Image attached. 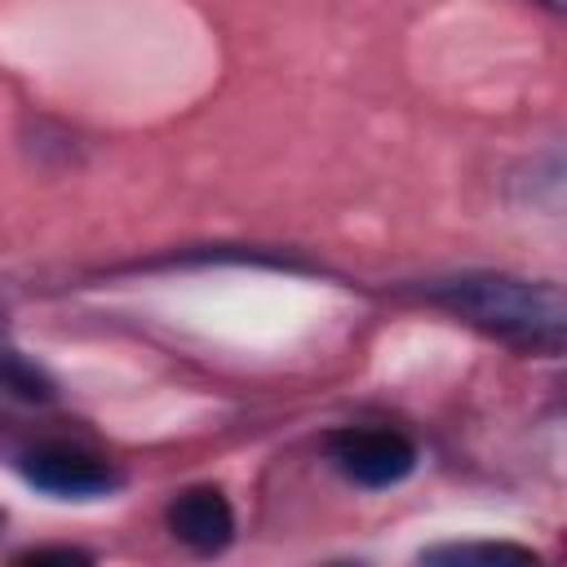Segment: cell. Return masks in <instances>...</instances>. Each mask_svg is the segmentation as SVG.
Here are the masks:
<instances>
[{
	"instance_id": "cell-1",
	"label": "cell",
	"mask_w": 567,
	"mask_h": 567,
	"mask_svg": "<svg viewBox=\"0 0 567 567\" xmlns=\"http://www.w3.org/2000/svg\"><path fill=\"white\" fill-rule=\"evenodd\" d=\"M434 306L447 315L465 319L470 328L518 346L536 354H558L567 337V301L563 288L549 279H518V275H496V270H474V275H452L439 279L425 292Z\"/></svg>"
},
{
	"instance_id": "cell-2",
	"label": "cell",
	"mask_w": 567,
	"mask_h": 567,
	"mask_svg": "<svg viewBox=\"0 0 567 567\" xmlns=\"http://www.w3.org/2000/svg\"><path fill=\"white\" fill-rule=\"evenodd\" d=\"M328 456L337 474L359 487H394L416 470V447L399 430H337Z\"/></svg>"
},
{
	"instance_id": "cell-3",
	"label": "cell",
	"mask_w": 567,
	"mask_h": 567,
	"mask_svg": "<svg viewBox=\"0 0 567 567\" xmlns=\"http://www.w3.org/2000/svg\"><path fill=\"white\" fill-rule=\"evenodd\" d=\"M22 478L62 501H89V496H106L115 487V470L102 456L71 447V443H44V447L27 452Z\"/></svg>"
},
{
	"instance_id": "cell-4",
	"label": "cell",
	"mask_w": 567,
	"mask_h": 567,
	"mask_svg": "<svg viewBox=\"0 0 567 567\" xmlns=\"http://www.w3.org/2000/svg\"><path fill=\"white\" fill-rule=\"evenodd\" d=\"M168 532L195 554H217L235 536V509L217 487H190L168 505Z\"/></svg>"
},
{
	"instance_id": "cell-5",
	"label": "cell",
	"mask_w": 567,
	"mask_h": 567,
	"mask_svg": "<svg viewBox=\"0 0 567 567\" xmlns=\"http://www.w3.org/2000/svg\"><path fill=\"white\" fill-rule=\"evenodd\" d=\"M49 394H53L49 381L31 363H22L18 354L0 350V412L13 408V403H44Z\"/></svg>"
},
{
	"instance_id": "cell-6",
	"label": "cell",
	"mask_w": 567,
	"mask_h": 567,
	"mask_svg": "<svg viewBox=\"0 0 567 567\" xmlns=\"http://www.w3.org/2000/svg\"><path fill=\"white\" fill-rule=\"evenodd\" d=\"M425 558H452V563H470V558H536L532 549L523 545H439V549H425Z\"/></svg>"
},
{
	"instance_id": "cell-7",
	"label": "cell",
	"mask_w": 567,
	"mask_h": 567,
	"mask_svg": "<svg viewBox=\"0 0 567 567\" xmlns=\"http://www.w3.org/2000/svg\"><path fill=\"white\" fill-rule=\"evenodd\" d=\"M536 4H545L549 13H563V0H536Z\"/></svg>"
},
{
	"instance_id": "cell-8",
	"label": "cell",
	"mask_w": 567,
	"mask_h": 567,
	"mask_svg": "<svg viewBox=\"0 0 567 567\" xmlns=\"http://www.w3.org/2000/svg\"><path fill=\"white\" fill-rule=\"evenodd\" d=\"M0 523H4V509H0Z\"/></svg>"
}]
</instances>
